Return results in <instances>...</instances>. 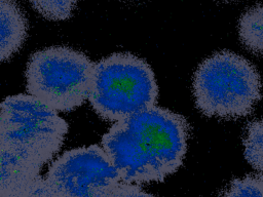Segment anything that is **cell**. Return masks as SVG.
<instances>
[{"instance_id":"obj_2","label":"cell","mask_w":263,"mask_h":197,"mask_svg":"<svg viewBox=\"0 0 263 197\" xmlns=\"http://www.w3.org/2000/svg\"><path fill=\"white\" fill-rule=\"evenodd\" d=\"M197 109L209 117L248 116L261 99L262 83L252 63L231 51L206 59L193 77Z\"/></svg>"},{"instance_id":"obj_12","label":"cell","mask_w":263,"mask_h":197,"mask_svg":"<svg viewBox=\"0 0 263 197\" xmlns=\"http://www.w3.org/2000/svg\"><path fill=\"white\" fill-rule=\"evenodd\" d=\"M6 197H53L45 180L38 176L25 186L15 190Z\"/></svg>"},{"instance_id":"obj_11","label":"cell","mask_w":263,"mask_h":197,"mask_svg":"<svg viewBox=\"0 0 263 197\" xmlns=\"http://www.w3.org/2000/svg\"><path fill=\"white\" fill-rule=\"evenodd\" d=\"M221 197H263V176H246L235 179Z\"/></svg>"},{"instance_id":"obj_10","label":"cell","mask_w":263,"mask_h":197,"mask_svg":"<svg viewBox=\"0 0 263 197\" xmlns=\"http://www.w3.org/2000/svg\"><path fill=\"white\" fill-rule=\"evenodd\" d=\"M33 8L45 19L64 21L71 13L78 0H29Z\"/></svg>"},{"instance_id":"obj_5","label":"cell","mask_w":263,"mask_h":197,"mask_svg":"<svg viewBox=\"0 0 263 197\" xmlns=\"http://www.w3.org/2000/svg\"><path fill=\"white\" fill-rule=\"evenodd\" d=\"M94 67L81 51L65 46L47 47L29 59L26 89L47 107L70 112L88 100Z\"/></svg>"},{"instance_id":"obj_3","label":"cell","mask_w":263,"mask_h":197,"mask_svg":"<svg viewBox=\"0 0 263 197\" xmlns=\"http://www.w3.org/2000/svg\"><path fill=\"white\" fill-rule=\"evenodd\" d=\"M157 97L154 73L142 59L118 53L95 64L88 101L104 120L129 118L155 105Z\"/></svg>"},{"instance_id":"obj_7","label":"cell","mask_w":263,"mask_h":197,"mask_svg":"<svg viewBox=\"0 0 263 197\" xmlns=\"http://www.w3.org/2000/svg\"><path fill=\"white\" fill-rule=\"evenodd\" d=\"M28 21L15 0H0V62L8 60L27 38Z\"/></svg>"},{"instance_id":"obj_9","label":"cell","mask_w":263,"mask_h":197,"mask_svg":"<svg viewBox=\"0 0 263 197\" xmlns=\"http://www.w3.org/2000/svg\"><path fill=\"white\" fill-rule=\"evenodd\" d=\"M244 154L254 169L263 173V118L251 122L247 126Z\"/></svg>"},{"instance_id":"obj_6","label":"cell","mask_w":263,"mask_h":197,"mask_svg":"<svg viewBox=\"0 0 263 197\" xmlns=\"http://www.w3.org/2000/svg\"><path fill=\"white\" fill-rule=\"evenodd\" d=\"M44 180L53 197H109L122 182L98 145L66 151L51 163Z\"/></svg>"},{"instance_id":"obj_1","label":"cell","mask_w":263,"mask_h":197,"mask_svg":"<svg viewBox=\"0 0 263 197\" xmlns=\"http://www.w3.org/2000/svg\"><path fill=\"white\" fill-rule=\"evenodd\" d=\"M189 124L182 115L152 106L114 122L102 137V148L123 183L164 182L182 165Z\"/></svg>"},{"instance_id":"obj_8","label":"cell","mask_w":263,"mask_h":197,"mask_svg":"<svg viewBox=\"0 0 263 197\" xmlns=\"http://www.w3.org/2000/svg\"><path fill=\"white\" fill-rule=\"evenodd\" d=\"M239 35L249 51L263 56V5L253 6L242 13L239 22Z\"/></svg>"},{"instance_id":"obj_4","label":"cell","mask_w":263,"mask_h":197,"mask_svg":"<svg viewBox=\"0 0 263 197\" xmlns=\"http://www.w3.org/2000/svg\"><path fill=\"white\" fill-rule=\"evenodd\" d=\"M68 130L56 110L30 94L7 97L0 104V146L40 168L61 150Z\"/></svg>"},{"instance_id":"obj_14","label":"cell","mask_w":263,"mask_h":197,"mask_svg":"<svg viewBox=\"0 0 263 197\" xmlns=\"http://www.w3.org/2000/svg\"><path fill=\"white\" fill-rule=\"evenodd\" d=\"M224 1H233V0H224Z\"/></svg>"},{"instance_id":"obj_13","label":"cell","mask_w":263,"mask_h":197,"mask_svg":"<svg viewBox=\"0 0 263 197\" xmlns=\"http://www.w3.org/2000/svg\"><path fill=\"white\" fill-rule=\"evenodd\" d=\"M109 197H154L148 192L144 191L139 185L128 184L121 182Z\"/></svg>"}]
</instances>
